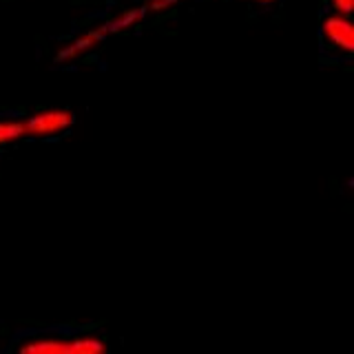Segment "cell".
I'll list each match as a JSON object with an SVG mask.
<instances>
[{
  "mask_svg": "<svg viewBox=\"0 0 354 354\" xmlns=\"http://www.w3.org/2000/svg\"><path fill=\"white\" fill-rule=\"evenodd\" d=\"M27 354H100L106 350V341L97 335L75 337H31L18 346Z\"/></svg>",
  "mask_w": 354,
  "mask_h": 354,
  "instance_id": "cell-1",
  "label": "cell"
},
{
  "mask_svg": "<svg viewBox=\"0 0 354 354\" xmlns=\"http://www.w3.org/2000/svg\"><path fill=\"white\" fill-rule=\"evenodd\" d=\"M109 27H106V22H102V25H97V27H93V29H88V31H84L80 38H75L69 47L66 49H62L60 53L62 55H77V53H82V51H88V49H93V47H97L100 42H102L106 36H109Z\"/></svg>",
  "mask_w": 354,
  "mask_h": 354,
  "instance_id": "cell-4",
  "label": "cell"
},
{
  "mask_svg": "<svg viewBox=\"0 0 354 354\" xmlns=\"http://www.w3.org/2000/svg\"><path fill=\"white\" fill-rule=\"evenodd\" d=\"M182 0H149L144 11H153V14H162V11L171 9V7H177Z\"/></svg>",
  "mask_w": 354,
  "mask_h": 354,
  "instance_id": "cell-6",
  "label": "cell"
},
{
  "mask_svg": "<svg viewBox=\"0 0 354 354\" xmlns=\"http://www.w3.org/2000/svg\"><path fill=\"white\" fill-rule=\"evenodd\" d=\"M330 5H332V9L346 11V14H350V11H352V5H354V0H330Z\"/></svg>",
  "mask_w": 354,
  "mask_h": 354,
  "instance_id": "cell-7",
  "label": "cell"
},
{
  "mask_svg": "<svg viewBox=\"0 0 354 354\" xmlns=\"http://www.w3.org/2000/svg\"><path fill=\"white\" fill-rule=\"evenodd\" d=\"M252 3H261V5H270V3H274V0H252Z\"/></svg>",
  "mask_w": 354,
  "mask_h": 354,
  "instance_id": "cell-8",
  "label": "cell"
},
{
  "mask_svg": "<svg viewBox=\"0 0 354 354\" xmlns=\"http://www.w3.org/2000/svg\"><path fill=\"white\" fill-rule=\"evenodd\" d=\"M18 140H25V127H22V120L14 118H0V149L9 147Z\"/></svg>",
  "mask_w": 354,
  "mask_h": 354,
  "instance_id": "cell-5",
  "label": "cell"
},
{
  "mask_svg": "<svg viewBox=\"0 0 354 354\" xmlns=\"http://www.w3.org/2000/svg\"><path fill=\"white\" fill-rule=\"evenodd\" d=\"M321 38L332 51L350 55L354 49V29L350 22V14L332 9V14H328L321 22Z\"/></svg>",
  "mask_w": 354,
  "mask_h": 354,
  "instance_id": "cell-3",
  "label": "cell"
},
{
  "mask_svg": "<svg viewBox=\"0 0 354 354\" xmlns=\"http://www.w3.org/2000/svg\"><path fill=\"white\" fill-rule=\"evenodd\" d=\"M75 115L69 109H42L22 120L25 138H55L60 133L69 131Z\"/></svg>",
  "mask_w": 354,
  "mask_h": 354,
  "instance_id": "cell-2",
  "label": "cell"
}]
</instances>
